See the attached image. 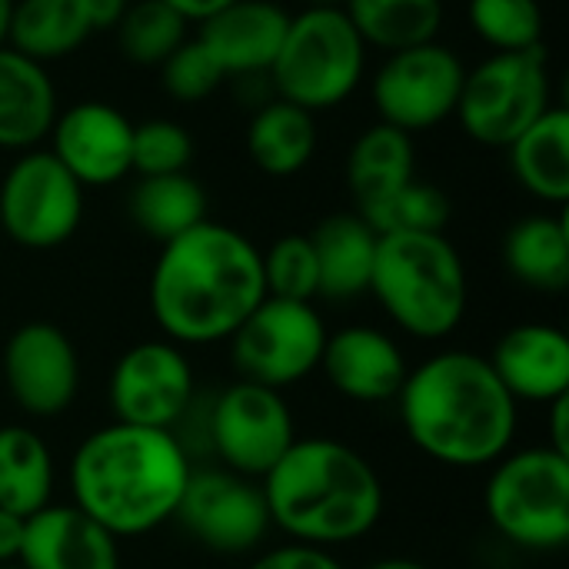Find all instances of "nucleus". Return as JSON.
<instances>
[{
    "label": "nucleus",
    "mask_w": 569,
    "mask_h": 569,
    "mask_svg": "<svg viewBox=\"0 0 569 569\" xmlns=\"http://www.w3.org/2000/svg\"><path fill=\"white\" fill-rule=\"evenodd\" d=\"M17 567L23 569H120V543L80 507L47 503L23 523Z\"/></svg>",
    "instance_id": "nucleus-20"
},
{
    "label": "nucleus",
    "mask_w": 569,
    "mask_h": 569,
    "mask_svg": "<svg viewBox=\"0 0 569 569\" xmlns=\"http://www.w3.org/2000/svg\"><path fill=\"white\" fill-rule=\"evenodd\" d=\"M13 3H17V0H0V47H7L10 17H13Z\"/></svg>",
    "instance_id": "nucleus-44"
},
{
    "label": "nucleus",
    "mask_w": 569,
    "mask_h": 569,
    "mask_svg": "<svg viewBox=\"0 0 569 569\" xmlns=\"http://www.w3.org/2000/svg\"><path fill=\"white\" fill-rule=\"evenodd\" d=\"M233 80V97L240 107H247L250 113L260 110L263 103H270L277 93H273V83H270V73H240V77H230Z\"/></svg>",
    "instance_id": "nucleus-38"
},
{
    "label": "nucleus",
    "mask_w": 569,
    "mask_h": 569,
    "mask_svg": "<svg viewBox=\"0 0 569 569\" xmlns=\"http://www.w3.org/2000/svg\"><path fill=\"white\" fill-rule=\"evenodd\" d=\"M517 183L540 203L563 207L569 200V113L553 103L507 147Z\"/></svg>",
    "instance_id": "nucleus-24"
},
{
    "label": "nucleus",
    "mask_w": 569,
    "mask_h": 569,
    "mask_svg": "<svg viewBox=\"0 0 569 569\" xmlns=\"http://www.w3.org/2000/svg\"><path fill=\"white\" fill-rule=\"evenodd\" d=\"M57 87L43 63L0 47V150H37L57 120Z\"/></svg>",
    "instance_id": "nucleus-21"
},
{
    "label": "nucleus",
    "mask_w": 569,
    "mask_h": 569,
    "mask_svg": "<svg viewBox=\"0 0 569 569\" xmlns=\"http://www.w3.org/2000/svg\"><path fill=\"white\" fill-rule=\"evenodd\" d=\"M370 47L343 7H303L290 13L280 53L270 67L273 93L307 113L337 110L367 77Z\"/></svg>",
    "instance_id": "nucleus-6"
},
{
    "label": "nucleus",
    "mask_w": 569,
    "mask_h": 569,
    "mask_svg": "<svg viewBox=\"0 0 569 569\" xmlns=\"http://www.w3.org/2000/svg\"><path fill=\"white\" fill-rule=\"evenodd\" d=\"M0 569H23V567H17V563H10V567H0Z\"/></svg>",
    "instance_id": "nucleus-46"
},
{
    "label": "nucleus",
    "mask_w": 569,
    "mask_h": 569,
    "mask_svg": "<svg viewBox=\"0 0 569 569\" xmlns=\"http://www.w3.org/2000/svg\"><path fill=\"white\" fill-rule=\"evenodd\" d=\"M290 13L277 0H230L197 23V40L210 50L227 77L270 73Z\"/></svg>",
    "instance_id": "nucleus-18"
},
{
    "label": "nucleus",
    "mask_w": 569,
    "mask_h": 569,
    "mask_svg": "<svg viewBox=\"0 0 569 569\" xmlns=\"http://www.w3.org/2000/svg\"><path fill=\"white\" fill-rule=\"evenodd\" d=\"M127 3H130V0H80V7H83L87 23H90L93 33L113 30V27L120 23L123 10H127Z\"/></svg>",
    "instance_id": "nucleus-39"
},
{
    "label": "nucleus",
    "mask_w": 569,
    "mask_h": 569,
    "mask_svg": "<svg viewBox=\"0 0 569 569\" xmlns=\"http://www.w3.org/2000/svg\"><path fill=\"white\" fill-rule=\"evenodd\" d=\"M377 240L380 233L357 210L320 220L310 233L320 270V297L353 300L360 293H370Z\"/></svg>",
    "instance_id": "nucleus-23"
},
{
    "label": "nucleus",
    "mask_w": 569,
    "mask_h": 569,
    "mask_svg": "<svg viewBox=\"0 0 569 569\" xmlns=\"http://www.w3.org/2000/svg\"><path fill=\"white\" fill-rule=\"evenodd\" d=\"M127 213L140 233L163 247L207 220V193L190 173L137 177L127 197Z\"/></svg>",
    "instance_id": "nucleus-27"
},
{
    "label": "nucleus",
    "mask_w": 569,
    "mask_h": 569,
    "mask_svg": "<svg viewBox=\"0 0 569 569\" xmlns=\"http://www.w3.org/2000/svg\"><path fill=\"white\" fill-rule=\"evenodd\" d=\"M367 569H430V567H423L420 560H410V557H387V560L370 563Z\"/></svg>",
    "instance_id": "nucleus-43"
},
{
    "label": "nucleus",
    "mask_w": 569,
    "mask_h": 569,
    "mask_svg": "<svg viewBox=\"0 0 569 569\" xmlns=\"http://www.w3.org/2000/svg\"><path fill=\"white\" fill-rule=\"evenodd\" d=\"M370 293L403 333L443 340L467 313V267L443 233H380Z\"/></svg>",
    "instance_id": "nucleus-5"
},
{
    "label": "nucleus",
    "mask_w": 569,
    "mask_h": 569,
    "mask_svg": "<svg viewBox=\"0 0 569 569\" xmlns=\"http://www.w3.org/2000/svg\"><path fill=\"white\" fill-rule=\"evenodd\" d=\"M303 7H343V0H300Z\"/></svg>",
    "instance_id": "nucleus-45"
},
{
    "label": "nucleus",
    "mask_w": 569,
    "mask_h": 569,
    "mask_svg": "<svg viewBox=\"0 0 569 569\" xmlns=\"http://www.w3.org/2000/svg\"><path fill=\"white\" fill-rule=\"evenodd\" d=\"M3 383L10 400L33 420L67 413L80 390V360L70 337L47 320L17 327L3 347Z\"/></svg>",
    "instance_id": "nucleus-15"
},
{
    "label": "nucleus",
    "mask_w": 569,
    "mask_h": 569,
    "mask_svg": "<svg viewBox=\"0 0 569 569\" xmlns=\"http://www.w3.org/2000/svg\"><path fill=\"white\" fill-rule=\"evenodd\" d=\"M467 67L457 50L430 40L393 50L370 77V100L380 123L403 133H427L450 120L460 103Z\"/></svg>",
    "instance_id": "nucleus-10"
},
{
    "label": "nucleus",
    "mask_w": 569,
    "mask_h": 569,
    "mask_svg": "<svg viewBox=\"0 0 569 569\" xmlns=\"http://www.w3.org/2000/svg\"><path fill=\"white\" fill-rule=\"evenodd\" d=\"M343 173L357 200V213H370L417 177L413 137L380 120L370 123L353 137Z\"/></svg>",
    "instance_id": "nucleus-22"
},
{
    "label": "nucleus",
    "mask_w": 569,
    "mask_h": 569,
    "mask_svg": "<svg viewBox=\"0 0 569 569\" xmlns=\"http://www.w3.org/2000/svg\"><path fill=\"white\" fill-rule=\"evenodd\" d=\"M397 400L413 447L443 467H490L517 437L520 403L490 360L470 350H443L413 367Z\"/></svg>",
    "instance_id": "nucleus-2"
},
{
    "label": "nucleus",
    "mask_w": 569,
    "mask_h": 569,
    "mask_svg": "<svg viewBox=\"0 0 569 569\" xmlns=\"http://www.w3.org/2000/svg\"><path fill=\"white\" fill-rule=\"evenodd\" d=\"M250 569H347L330 550L323 547H307V543H287L277 550L260 553Z\"/></svg>",
    "instance_id": "nucleus-37"
},
{
    "label": "nucleus",
    "mask_w": 569,
    "mask_h": 569,
    "mask_svg": "<svg viewBox=\"0 0 569 569\" xmlns=\"http://www.w3.org/2000/svg\"><path fill=\"white\" fill-rule=\"evenodd\" d=\"M53 457L43 437L30 427H0V510L13 517H33L50 503Z\"/></svg>",
    "instance_id": "nucleus-29"
},
{
    "label": "nucleus",
    "mask_w": 569,
    "mask_h": 569,
    "mask_svg": "<svg viewBox=\"0 0 569 569\" xmlns=\"http://www.w3.org/2000/svg\"><path fill=\"white\" fill-rule=\"evenodd\" d=\"M487 360L517 403L550 407L569 397V337L560 327L520 323L497 340Z\"/></svg>",
    "instance_id": "nucleus-19"
},
{
    "label": "nucleus",
    "mask_w": 569,
    "mask_h": 569,
    "mask_svg": "<svg viewBox=\"0 0 569 569\" xmlns=\"http://www.w3.org/2000/svg\"><path fill=\"white\" fill-rule=\"evenodd\" d=\"M193 160V137L183 123L170 117H150L133 123V173L160 177V173H187Z\"/></svg>",
    "instance_id": "nucleus-35"
},
{
    "label": "nucleus",
    "mask_w": 569,
    "mask_h": 569,
    "mask_svg": "<svg viewBox=\"0 0 569 569\" xmlns=\"http://www.w3.org/2000/svg\"><path fill=\"white\" fill-rule=\"evenodd\" d=\"M553 107V80L543 43L517 53H490L463 77L457 120L483 147L507 150Z\"/></svg>",
    "instance_id": "nucleus-8"
},
{
    "label": "nucleus",
    "mask_w": 569,
    "mask_h": 569,
    "mask_svg": "<svg viewBox=\"0 0 569 569\" xmlns=\"http://www.w3.org/2000/svg\"><path fill=\"white\" fill-rule=\"evenodd\" d=\"M270 523L293 543L343 547L383 517V480L353 447L330 437L297 440L260 483Z\"/></svg>",
    "instance_id": "nucleus-4"
},
{
    "label": "nucleus",
    "mask_w": 569,
    "mask_h": 569,
    "mask_svg": "<svg viewBox=\"0 0 569 569\" xmlns=\"http://www.w3.org/2000/svg\"><path fill=\"white\" fill-rule=\"evenodd\" d=\"M190 20L163 0H130L117 30L120 53L137 67H160L190 33Z\"/></svg>",
    "instance_id": "nucleus-31"
},
{
    "label": "nucleus",
    "mask_w": 569,
    "mask_h": 569,
    "mask_svg": "<svg viewBox=\"0 0 569 569\" xmlns=\"http://www.w3.org/2000/svg\"><path fill=\"white\" fill-rule=\"evenodd\" d=\"M190 473V453L173 430L113 420L73 450L70 493L73 507L123 540L173 520Z\"/></svg>",
    "instance_id": "nucleus-3"
},
{
    "label": "nucleus",
    "mask_w": 569,
    "mask_h": 569,
    "mask_svg": "<svg viewBox=\"0 0 569 569\" xmlns=\"http://www.w3.org/2000/svg\"><path fill=\"white\" fill-rule=\"evenodd\" d=\"M23 517H13L7 510H0V567L17 563L20 557V543H23Z\"/></svg>",
    "instance_id": "nucleus-40"
},
{
    "label": "nucleus",
    "mask_w": 569,
    "mask_h": 569,
    "mask_svg": "<svg viewBox=\"0 0 569 569\" xmlns=\"http://www.w3.org/2000/svg\"><path fill=\"white\" fill-rule=\"evenodd\" d=\"M493 530L533 553L563 550L569 540V457L553 447L503 453L487 483Z\"/></svg>",
    "instance_id": "nucleus-7"
},
{
    "label": "nucleus",
    "mask_w": 569,
    "mask_h": 569,
    "mask_svg": "<svg viewBox=\"0 0 569 569\" xmlns=\"http://www.w3.org/2000/svg\"><path fill=\"white\" fill-rule=\"evenodd\" d=\"M263 297L257 243L213 220L163 243L150 273V313L177 347L230 340Z\"/></svg>",
    "instance_id": "nucleus-1"
},
{
    "label": "nucleus",
    "mask_w": 569,
    "mask_h": 569,
    "mask_svg": "<svg viewBox=\"0 0 569 569\" xmlns=\"http://www.w3.org/2000/svg\"><path fill=\"white\" fill-rule=\"evenodd\" d=\"M247 153L267 177H293L317 153V117L273 97L250 113Z\"/></svg>",
    "instance_id": "nucleus-26"
},
{
    "label": "nucleus",
    "mask_w": 569,
    "mask_h": 569,
    "mask_svg": "<svg viewBox=\"0 0 569 569\" xmlns=\"http://www.w3.org/2000/svg\"><path fill=\"white\" fill-rule=\"evenodd\" d=\"M157 70H160L163 93L177 103H203L227 80L220 63L210 57V50L197 37H187Z\"/></svg>",
    "instance_id": "nucleus-36"
},
{
    "label": "nucleus",
    "mask_w": 569,
    "mask_h": 569,
    "mask_svg": "<svg viewBox=\"0 0 569 569\" xmlns=\"http://www.w3.org/2000/svg\"><path fill=\"white\" fill-rule=\"evenodd\" d=\"M503 267L513 280L540 293L569 287V227L563 213H533L503 237Z\"/></svg>",
    "instance_id": "nucleus-25"
},
{
    "label": "nucleus",
    "mask_w": 569,
    "mask_h": 569,
    "mask_svg": "<svg viewBox=\"0 0 569 569\" xmlns=\"http://www.w3.org/2000/svg\"><path fill=\"white\" fill-rule=\"evenodd\" d=\"M90 33L80 0H17L7 47L47 67L77 53Z\"/></svg>",
    "instance_id": "nucleus-28"
},
{
    "label": "nucleus",
    "mask_w": 569,
    "mask_h": 569,
    "mask_svg": "<svg viewBox=\"0 0 569 569\" xmlns=\"http://www.w3.org/2000/svg\"><path fill=\"white\" fill-rule=\"evenodd\" d=\"M327 337L330 330L313 303L263 297L227 343L240 380L287 390L320 370Z\"/></svg>",
    "instance_id": "nucleus-9"
},
{
    "label": "nucleus",
    "mask_w": 569,
    "mask_h": 569,
    "mask_svg": "<svg viewBox=\"0 0 569 569\" xmlns=\"http://www.w3.org/2000/svg\"><path fill=\"white\" fill-rule=\"evenodd\" d=\"M320 370L327 373L330 387L353 403L397 400L410 373L400 343L367 323L330 333Z\"/></svg>",
    "instance_id": "nucleus-17"
},
{
    "label": "nucleus",
    "mask_w": 569,
    "mask_h": 569,
    "mask_svg": "<svg viewBox=\"0 0 569 569\" xmlns=\"http://www.w3.org/2000/svg\"><path fill=\"white\" fill-rule=\"evenodd\" d=\"M107 397L117 423L173 430L193 410L197 377L177 343L147 340L120 353Z\"/></svg>",
    "instance_id": "nucleus-13"
},
{
    "label": "nucleus",
    "mask_w": 569,
    "mask_h": 569,
    "mask_svg": "<svg viewBox=\"0 0 569 569\" xmlns=\"http://www.w3.org/2000/svg\"><path fill=\"white\" fill-rule=\"evenodd\" d=\"M567 417H569V397H560L550 403V443L553 450L567 453L569 457V430H567Z\"/></svg>",
    "instance_id": "nucleus-41"
},
{
    "label": "nucleus",
    "mask_w": 569,
    "mask_h": 569,
    "mask_svg": "<svg viewBox=\"0 0 569 569\" xmlns=\"http://www.w3.org/2000/svg\"><path fill=\"white\" fill-rule=\"evenodd\" d=\"M267 297L313 303L320 297V270L310 233H287L260 250Z\"/></svg>",
    "instance_id": "nucleus-34"
},
{
    "label": "nucleus",
    "mask_w": 569,
    "mask_h": 569,
    "mask_svg": "<svg viewBox=\"0 0 569 569\" xmlns=\"http://www.w3.org/2000/svg\"><path fill=\"white\" fill-rule=\"evenodd\" d=\"M467 17L493 53H517L543 43L540 0H470Z\"/></svg>",
    "instance_id": "nucleus-32"
},
{
    "label": "nucleus",
    "mask_w": 569,
    "mask_h": 569,
    "mask_svg": "<svg viewBox=\"0 0 569 569\" xmlns=\"http://www.w3.org/2000/svg\"><path fill=\"white\" fill-rule=\"evenodd\" d=\"M83 220V187L50 150L20 153L0 177V230L23 250L63 247Z\"/></svg>",
    "instance_id": "nucleus-11"
},
{
    "label": "nucleus",
    "mask_w": 569,
    "mask_h": 569,
    "mask_svg": "<svg viewBox=\"0 0 569 569\" xmlns=\"http://www.w3.org/2000/svg\"><path fill=\"white\" fill-rule=\"evenodd\" d=\"M173 520L210 553L243 557L267 537L270 510L263 490L230 470H193Z\"/></svg>",
    "instance_id": "nucleus-14"
},
{
    "label": "nucleus",
    "mask_w": 569,
    "mask_h": 569,
    "mask_svg": "<svg viewBox=\"0 0 569 569\" xmlns=\"http://www.w3.org/2000/svg\"><path fill=\"white\" fill-rule=\"evenodd\" d=\"M360 217L377 233H443L450 223V197L440 187L413 177L390 200Z\"/></svg>",
    "instance_id": "nucleus-33"
},
{
    "label": "nucleus",
    "mask_w": 569,
    "mask_h": 569,
    "mask_svg": "<svg viewBox=\"0 0 569 569\" xmlns=\"http://www.w3.org/2000/svg\"><path fill=\"white\" fill-rule=\"evenodd\" d=\"M47 140L50 153L83 190H100L133 173V123L107 100H77L57 110Z\"/></svg>",
    "instance_id": "nucleus-16"
},
{
    "label": "nucleus",
    "mask_w": 569,
    "mask_h": 569,
    "mask_svg": "<svg viewBox=\"0 0 569 569\" xmlns=\"http://www.w3.org/2000/svg\"><path fill=\"white\" fill-rule=\"evenodd\" d=\"M207 440L230 473L263 480L297 443V427L280 390L237 380L210 403Z\"/></svg>",
    "instance_id": "nucleus-12"
},
{
    "label": "nucleus",
    "mask_w": 569,
    "mask_h": 569,
    "mask_svg": "<svg viewBox=\"0 0 569 569\" xmlns=\"http://www.w3.org/2000/svg\"><path fill=\"white\" fill-rule=\"evenodd\" d=\"M343 13L383 53L430 43L443 27V0H343Z\"/></svg>",
    "instance_id": "nucleus-30"
},
{
    "label": "nucleus",
    "mask_w": 569,
    "mask_h": 569,
    "mask_svg": "<svg viewBox=\"0 0 569 569\" xmlns=\"http://www.w3.org/2000/svg\"><path fill=\"white\" fill-rule=\"evenodd\" d=\"M167 7H173L180 17H187L190 23H200L207 20L210 13H217L220 7H227L230 0H163Z\"/></svg>",
    "instance_id": "nucleus-42"
}]
</instances>
